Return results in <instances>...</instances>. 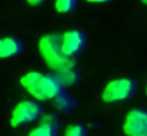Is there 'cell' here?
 <instances>
[{
    "mask_svg": "<svg viewBox=\"0 0 147 136\" xmlns=\"http://www.w3.org/2000/svg\"><path fill=\"white\" fill-rule=\"evenodd\" d=\"M20 85L36 101H53L63 92V85L56 75L30 71L20 78Z\"/></svg>",
    "mask_w": 147,
    "mask_h": 136,
    "instance_id": "obj_1",
    "label": "cell"
},
{
    "mask_svg": "<svg viewBox=\"0 0 147 136\" xmlns=\"http://www.w3.org/2000/svg\"><path fill=\"white\" fill-rule=\"evenodd\" d=\"M84 43H86V37L82 30H69V31L63 33L60 37L61 50L69 57L77 55L83 50Z\"/></svg>",
    "mask_w": 147,
    "mask_h": 136,
    "instance_id": "obj_6",
    "label": "cell"
},
{
    "mask_svg": "<svg viewBox=\"0 0 147 136\" xmlns=\"http://www.w3.org/2000/svg\"><path fill=\"white\" fill-rule=\"evenodd\" d=\"M146 94H147V85H146Z\"/></svg>",
    "mask_w": 147,
    "mask_h": 136,
    "instance_id": "obj_17",
    "label": "cell"
},
{
    "mask_svg": "<svg viewBox=\"0 0 147 136\" xmlns=\"http://www.w3.org/2000/svg\"><path fill=\"white\" fill-rule=\"evenodd\" d=\"M23 44L16 37H4L0 38V58H11L20 54Z\"/></svg>",
    "mask_w": 147,
    "mask_h": 136,
    "instance_id": "obj_7",
    "label": "cell"
},
{
    "mask_svg": "<svg viewBox=\"0 0 147 136\" xmlns=\"http://www.w3.org/2000/svg\"><path fill=\"white\" fill-rule=\"evenodd\" d=\"M53 102H54V108H56L57 111H60V112H67V111H70V109L74 106L73 98L69 96V95L64 94V92H61L60 95H57V96L53 99Z\"/></svg>",
    "mask_w": 147,
    "mask_h": 136,
    "instance_id": "obj_9",
    "label": "cell"
},
{
    "mask_svg": "<svg viewBox=\"0 0 147 136\" xmlns=\"http://www.w3.org/2000/svg\"><path fill=\"white\" fill-rule=\"evenodd\" d=\"M39 52L45 64L54 72L66 68H76V58L69 57L63 52L60 37L57 34H45L39 40Z\"/></svg>",
    "mask_w": 147,
    "mask_h": 136,
    "instance_id": "obj_2",
    "label": "cell"
},
{
    "mask_svg": "<svg viewBox=\"0 0 147 136\" xmlns=\"http://www.w3.org/2000/svg\"><path fill=\"white\" fill-rule=\"evenodd\" d=\"M42 105L36 99H23L11 111L10 125L13 128H20L26 123L34 122L42 116Z\"/></svg>",
    "mask_w": 147,
    "mask_h": 136,
    "instance_id": "obj_4",
    "label": "cell"
},
{
    "mask_svg": "<svg viewBox=\"0 0 147 136\" xmlns=\"http://www.w3.org/2000/svg\"><path fill=\"white\" fill-rule=\"evenodd\" d=\"M26 1H27L30 6H40L45 0H26Z\"/></svg>",
    "mask_w": 147,
    "mask_h": 136,
    "instance_id": "obj_14",
    "label": "cell"
},
{
    "mask_svg": "<svg viewBox=\"0 0 147 136\" xmlns=\"http://www.w3.org/2000/svg\"><path fill=\"white\" fill-rule=\"evenodd\" d=\"M40 122H45V123H49V125H53V126H57L59 125V122H57V118H56V115H45L43 118H42V121Z\"/></svg>",
    "mask_w": 147,
    "mask_h": 136,
    "instance_id": "obj_13",
    "label": "cell"
},
{
    "mask_svg": "<svg viewBox=\"0 0 147 136\" xmlns=\"http://www.w3.org/2000/svg\"><path fill=\"white\" fill-rule=\"evenodd\" d=\"M123 132L126 136H147L146 109H131L124 118Z\"/></svg>",
    "mask_w": 147,
    "mask_h": 136,
    "instance_id": "obj_5",
    "label": "cell"
},
{
    "mask_svg": "<svg viewBox=\"0 0 147 136\" xmlns=\"http://www.w3.org/2000/svg\"><path fill=\"white\" fill-rule=\"evenodd\" d=\"M86 1H89V3H107L110 0H86Z\"/></svg>",
    "mask_w": 147,
    "mask_h": 136,
    "instance_id": "obj_15",
    "label": "cell"
},
{
    "mask_svg": "<svg viewBox=\"0 0 147 136\" xmlns=\"http://www.w3.org/2000/svg\"><path fill=\"white\" fill-rule=\"evenodd\" d=\"M76 3L77 0H54V9L60 14H67L73 11V9L76 7Z\"/></svg>",
    "mask_w": 147,
    "mask_h": 136,
    "instance_id": "obj_11",
    "label": "cell"
},
{
    "mask_svg": "<svg viewBox=\"0 0 147 136\" xmlns=\"http://www.w3.org/2000/svg\"><path fill=\"white\" fill-rule=\"evenodd\" d=\"M27 136H57V126L40 122L36 128H33Z\"/></svg>",
    "mask_w": 147,
    "mask_h": 136,
    "instance_id": "obj_10",
    "label": "cell"
},
{
    "mask_svg": "<svg viewBox=\"0 0 147 136\" xmlns=\"http://www.w3.org/2000/svg\"><path fill=\"white\" fill-rule=\"evenodd\" d=\"M54 75L57 77V80L60 81L63 88L64 87H73L79 81V72H77L76 68H66V70L57 71Z\"/></svg>",
    "mask_w": 147,
    "mask_h": 136,
    "instance_id": "obj_8",
    "label": "cell"
},
{
    "mask_svg": "<svg viewBox=\"0 0 147 136\" xmlns=\"http://www.w3.org/2000/svg\"><path fill=\"white\" fill-rule=\"evenodd\" d=\"M63 136H86V131L82 125L74 123V125H70V126L66 128Z\"/></svg>",
    "mask_w": 147,
    "mask_h": 136,
    "instance_id": "obj_12",
    "label": "cell"
},
{
    "mask_svg": "<svg viewBox=\"0 0 147 136\" xmlns=\"http://www.w3.org/2000/svg\"><path fill=\"white\" fill-rule=\"evenodd\" d=\"M142 1H143V3H144V4L147 6V0H142Z\"/></svg>",
    "mask_w": 147,
    "mask_h": 136,
    "instance_id": "obj_16",
    "label": "cell"
},
{
    "mask_svg": "<svg viewBox=\"0 0 147 136\" xmlns=\"http://www.w3.org/2000/svg\"><path fill=\"white\" fill-rule=\"evenodd\" d=\"M137 84L131 78H117L111 80L101 92V99L107 103L121 102L131 98L136 92Z\"/></svg>",
    "mask_w": 147,
    "mask_h": 136,
    "instance_id": "obj_3",
    "label": "cell"
}]
</instances>
